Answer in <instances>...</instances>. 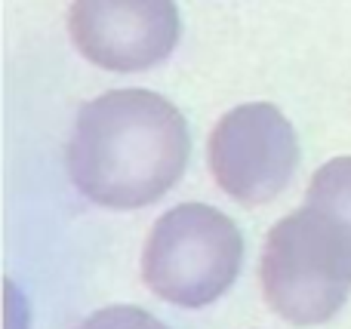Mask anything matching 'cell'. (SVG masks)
<instances>
[{
  "label": "cell",
  "mask_w": 351,
  "mask_h": 329,
  "mask_svg": "<svg viewBox=\"0 0 351 329\" xmlns=\"http://www.w3.org/2000/svg\"><path fill=\"white\" fill-rule=\"evenodd\" d=\"M299 166V139L284 111L268 102L237 105L210 135L216 185L243 207L268 203L290 185Z\"/></svg>",
  "instance_id": "277c9868"
},
{
  "label": "cell",
  "mask_w": 351,
  "mask_h": 329,
  "mask_svg": "<svg viewBox=\"0 0 351 329\" xmlns=\"http://www.w3.org/2000/svg\"><path fill=\"white\" fill-rule=\"evenodd\" d=\"M77 329H170L160 324L154 314H148L145 308L136 305H111L102 311L90 314Z\"/></svg>",
  "instance_id": "52a82bcc"
},
{
  "label": "cell",
  "mask_w": 351,
  "mask_h": 329,
  "mask_svg": "<svg viewBox=\"0 0 351 329\" xmlns=\"http://www.w3.org/2000/svg\"><path fill=\"white\" fill-rule=\"evenodd\" d=\"M259 274L271 311L296 326L333 320L351 293V262L339 237L305 203L268 231Z\"/></svg>",
  "instance_id": "3957f363"
},
{
  "label": "cell",
  "mask_w": 351,
  "mask_h": 329,
  "mask_svg": "<svg viewBox=\"0 0 351 329\" xmlns=\"http://www.w3.org/2000/svg\"><path fill=\"white\" fill-rule=\"evenodd\" d=\"M188 157V120L152 90H108L86 102L65 148L71 185L108 209L160 200L182 179Z\"/></svg>",
  "instance_id": "6da1fadb"
},
{
  "label": "cell",
  "mask_w": 351,
  "mask_h": 329,
  "mask_svg": "<svg viewBox=\"0 0 351 329\" xmlns=\"http://www.w3.org/2000/svg\"><path fill=\"white\" fill-rule=\"evenodd\" d=\"M68 34L93 65L136 74L173 55L182 16L176 0H74Z\"/></svg>",
  "instance_id": "5b68a950"
},
{
  "label": "cell",
  "mask_w": 351,
  "mask_h": 329,
  "mask_svg": "<svg viewBox=\"0 0 351 329\" xmlns=\"http://www.w3.org/2000/svg\"><path fill=\"white\" fill-rule=\"evenodd\" d=\"M305 207L315 209L339 237L351 262V157H333L311 176Z\"/></svg>",
  "instance_id": "8992f818"
},
{
  "label": "cell",
  "mask_w": 351,
  "mask_h": 329,
  "mask_svg": "<svg viewBox=\"0 0 351 329\" xmlns=\"http://www.w3.org/2000/svg\"><path fill=\"white\" fill-rule=\"evenodd\" d=\"M243 265L234 219L206 203H179L154 222L142 250V280L158 299L204 308L222 299Z\"/></svg>",
  "instance_id": "7a4b0ae2"
}]
</instances>
